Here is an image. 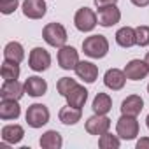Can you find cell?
Segmentation results:
<instances>
[{
    "instance_id": "obj_1",
    "label": "cell",
    "mask_w": 149,
    "mask_h": 149,
    "mask_svg": "<svg viewBox=\"0 0 149 149\" xmlns=\"http://www.w3.org/2000/svg\"><path fill=\"white\" fill-rule=\"evenodd\" d=\"M83 51L86 56L95 60L105 58L109 53V40L104 35H90L83 40Z\"/></svg>"
},
{
    "instance_id": "obj_2",
    "label": "cell",
    "mask_w": 149,
    "mask_h": 149,
    "mask_svg": "<svg viewBox=\"0 0 149 149\" xmlns=\"http://www.w3.org/2000/svg\"><path fill=\"white\" fill-rule=\"evenodd\" d=\"M42 39L51 47H61L67 42V30L61 23H47L42 30Z\"/></svg>"
},
{
    "instance_id": "obj_3",
    "label": "cell",
    "mask_w": 149,
    "mask_h": 149,
    "mask_svg": "<svg viewBox=\"0 0 149 149\" xmlns=\"http://www.w3.org/2000/svg\"><path fill=\"white\" fill-rule=\"evenodd\" d=\"M116 133L123 140H133L139 135V121H137V116L121 114V118L116 123Z\"/></svg>"
},
{
    "instance_id": "obj_4",
    "label": "cell",
    "mask_w": 149,
    "mask_h": 149,
    "mask_svg": "<svg viewBox=\"0 0 149 149\" xmlns=\"http://www.w3.org/2000/svg\"><path fill=\"white\" fill-rule=\"evenodd\" d=\"M49 109L44 105V104H32L28 109H26V123L28 126L32 128H42L46 123H49Z\"/></svg>"
},
{
    "instance_id": "obj_5",
    "label": "cell",
    "mask_w": 149,
    "mask_h": 149,
    "mask_svg": "<svg viewBox=\"0 0 149 149\" xmlns=\"http://www.w3.org/2000/svg\"><path fill=\"white\" fill-rule=\"evenodd\" d=\"M74 25H76V28L83 33L86 32H91L97 25H98V16L93 9L90 7H81L76 16H74Z\"/></svg>"
},
{
    "instance_id": "obj_6",
    "label": "cell",
    "mask_w": 149,
    "mask_h": 149,
    "mask_svg": "<svg viewBox=\"0 0 149 149\" xmlns=\"http://www.w3.org/2000/svg\"><path fill=\"white\" fill-rule=\"evenodd\" d=\"M51 65V54L44 47H33L28 54V67L35 72H44Z\"/></svg>"
},
{
    "instance_id": "obj_7",
    "label": "cell",
    "mask_w": 149,
    "mask_h": 149,
    "mask_svg": "<svg viewBox=\"0 0 149 149\" xmlns=\"http://www.w3.org/2000/svg\"><path fill=\"white\" fill-rule=\"evenodd\" d=\"M79 53L72 46H61L58 51V65L63 70H74L76 65L79 63Z\"/></svg>"
},
{
    "instance_id": "obj_8",
    "label": "cell",
    "mask_w": 149,
    "mask_h": 149,
    "mask_svg": "<svg viewBox=\"0 0 149 149\" xmlns=\"http://www.w3.org/2000/svg\"><path fill=\"white\" fill-rule=\"evenodd\" d=\"M125 74L130 81H142L149 74V65L146 60H130L125 67Z\"/></svg>"
},
{
    "instance_id": "obj_9",
    "label": "cell",
    "mask_w": 149,
    "mask_h": 149,
    "mask_svg": "<svg viewBox=\"0 0 149 149\" xmlns=\"http://www.w3.org/2000/svg\"><path fill=\"white\" fill-rule=\"evenodd\" d=\"M111 128V119L107 114H93L86 121V132L90 135H104Z\"/></svg>"
},
{
    "instance_id": "obj_10",
    "label": "cell",
    "mask_w": 149,
    "mask_h": 149,
    "mask_svg": "<svg viewBox=\"0 0 149 149\" xmlns=\"http://www.w3.org/2000/svg\"><path fill=\"white\" fill-rule=\"evenodd\" d=\"M126 79H128V77H126L125 70H119V68H109V70L105 72V76H104V84H105L109 90H112V91H119V90L125 88Z\"/></svg>"
},
{
    "instance_id": "obj_11",
    "label": "cell",
    "mask_w": 149,
    "mask_h": 149,
    "mask_svg": "<svg viewBox=\"0 0 149 149\" xmlns=\"http://www.w3.org/2000/svg\"><path fill=\"white\" fill-rule=\"evenodd\" d=\"M97 16H98V25L109 28V26H114V25L119 23V19H121V11H119L118 6L114 4V6H107V7L98 9Z\"/></svg>"
},
{
    "instance_id": "obj_12",
    "label": "cell",
    "mask_w": 149,
    "mask_h": 149,
    "mask_svg": "<svg viewBox=\"0 0 149 149\" xmlns=\"http://www.w3.org/2000/svg\"><path fill=\"white\" fill-rule=\"evenodd\" d=\"M25 83L21 84L19 81H4L0 88V98L2 100H19L25 95Z\"/></svg>"
},
{
    "instance_id": "obj_13",
    "label": "cell",
    "mask_w": 149,
    "mask_h": 149,
    "mask_svg": "<svg viewBox=\"0 0 149 149\" xmlns=\"http://www.w3.org/2000/svg\"><path fill=\"white\" fill-rule=\"evenodd\" d=\"M23 14L28 19H40L46 16L47 6L44 0H23Z\"/></svg>"
},
{
    "instance_id": "obj_14",
    "label": "cell",
    "mask_w": 149,
    "mask_h": 149,
    "mask_svg": "<svg viewBox=\"0 0 149 149\" xmlns=\"http://www.w3.org/2000/svg\"><path fill=\"white\" fill-rule=\"evenodd\" d=\"M74 70H76V76L79 79H83L84 83H88V84L95 83L97 77H98V67L91 61H79Z\"/></svg>"
},
{
    "instance_id": "obj_15",
    "label": "cell",
    "mask_w": 149,
    "mask_h": 149,
    "mask_svg": "<svg viewBox=\"0 0 149 149\" xmlns=\"http://www.w3.org/2000/svg\"><path fill=\"white\" fill-rule=\"evenodd\" d=\"M25 91H26L30 97H33V98L42 97V95H46V91H47V83H46L42 77H39V76H32V77H28V79L25 81Z\"/></svg>"
},
{
    "instance_id": "obj_16",
    "label": "cell",
    "mask_w": 149,
    "mask_h": 149,
    "mask_svg": "<svg viewBox=\"0 0 149 149\" xmlns=\"http://www.w3.org/2000/svg\"><path fill=\"white\" fill-rule=\"evenodd\" d=\"M144 109V100L139 95H130L121 102V114L128 116H139L140 111Z\"/></svg>"
},
{
    "instance_id": "obj_17",
    "label": "cell",
    "mask_w": 149,
    "mask_h": 149,
    "mask_svg": "<svg viewBox=\"0 0 149 149\" xmlns=\"http://www.w3.org/2000/svg\"><path fill=\"white\" fill-rule=\"evenodd\" d=\"M58 118H60V121H61L63 125H67V126H70V125H77V123L81 121V118H83V109L72 107V105L67 104L65 107L60 109Z\"/></svg>"
},
{
    "instance_id": "obj_18",
    "label": "cell",
    "mask_w": 149,
    "mask_h": 149,
    "mask_svg": "<svg viewBox=\"0 0 149 149\" xmlns=\"http://www.w3.org/2000/svg\"><path fill=\"white\" fill-rule=\"evenodd\" d=\"M25 137V130L21 125H6L2 128V140L4 144H18Z\"/></svg>"
},
{
    "instance_id": "obj_19",
    "label": "cell",
    "mask_w": 149,
    "mask_h": 149,
    "mask_svg": "<svg viewBox=\"0 0 149 149\" xmlns=\"http://www.w3.org/2000/svg\"><path fill=\"white\" fill-rule=\"evenodd\" d=\"M19 114H21V107H19L18 100H2L0 102V119H4V121L18 119Z\"/></svg>"
},
{
    "instance_id": "obj_20",
    "label": "cell",
    "mask_w": 149,
    "mask_h": 149,
    "mask_svg": "<svg viewBox=\"0 0 149 149\" xmlns=\"http://www.w3.org/2000/svg\"><path fill=\"white\" fill-rule=\"evenodd\" d=\"M65 98H67V104H68V105L77 107V109H83L84 104H86V100H88V90H86L84 86L77 84Z\"/></svg>"
},
{
    "instance_id": "obj_21",
    "label": "cell",
    "mask_w": 149,
    "mask_h": 149,
    "mask_svg": "<svg viewBox=\"0 0 149 149\" xmlns=\"http://www.w3.org/2000/svg\"><path fill=\"white\" fill-rule=\"evenodd\" d=\"M4 60H9V61H16V63H21L25 60V49L19 42L13 40V42H7L6 47H4Z\"/></svg>"
},
{
    "instance_id": "obj_22",
    "label": "cell",
    "mask_w": 149,
    "mask_h": 149,
    "mask_svg": "<svg viewBox=\"0 0 149 149\" xmlns=\"http://www.w3.org/2000/svg\"><path fill=\"white\" fill-rule=\"evenodd\" d=\"M39 144L42 149H60L63 146V139L56 130H47L46 133H42Z\"/></svg>"
},
{
    "instance_id": "obj_23",
    "label": "cell",
    "mask_w": 149,
    "mask_h": 149,
    "mask_svg": "<svg viewBox=\"0 0 149 149\" xmlns=\"http://www.w3.org/2000/svg\"><path fill=\"white\" fill-rule=\"evenodd\" d=\"M116 42L121 47H132L137 44V35H135V28L132 26H123L116 32Z\"/></svg>"
},
{
    "instance_id": "obj_24",
    "label": "cell",
    "mask_w": 149,
    "mask_h": 149,
    "mask_svg": "<svg viewBox=\"0 0 149 149\" xmlns=\"http://www.w3.org/2000/svg\"><path fill=\"white\" fill-rule=\"evenodd\" d=\"M91 109L95 114H107L112 109V98L107 93H97V97L93 98Z\"/></svg>"
},
{
    "instance_id": "obj_25",
    "label": "cell",
    "mask_w": 149,
    "mask_h": 149,
    "mask_svg": "<svg viewBox=\"0 0 149 149\" xmlns=\"http://www.w3.org/2000/svg\"><path fill=\"white\" fill-rule=\"evenodd\" d=\"M19 63L16 61H9V60H4L2 63V70H0V74H2V79L4 81H18L19 77Z\"/></svg>"
},
{
    "instance_id": "obj_26",
    "label": "cell",
    "mask_w": 149,
    "mask_h": 149,
    "mask_svg": "<svg viewBox=\"0 0 149 149\" xmlns=\"http://www.w3.org/2000/svg\"><path fill=\"white\" fill-rule=\"evenodd\" d=\"M98 146H100L102 149H118V147L121 146V140H119L118 133L112 135V133L105 132L104 135H100V139H98Z\"/></svg>"
},
{
    "instance_id": "obj_27",
    "label": "cell",
    "mask_w": 149,
    "mask_h": 149,
    "mask_svg": "<svg viewBox=\"0 0 149 149\" xmlns=\"http://www.w3.org/2000/svg\"><path fill=\"white\" fill-rule=\"evenodd\" d=\"M76 86H77L76 79H70V77H61V79L56 83V90H58V93H60L61 97H67Z\"/></svg>"
},
{
    "instance_id": "obj_28",
    "label": "cell",
    "mask_w": 149,
    "mask_h": 149,
    "mask_svg": "<svg viewBox=\"0 0 149 149\" xmlns=\"http://www.w3.org/2000/svg\"><path fill=\"white\" fill-rule=\"evenodd\" d=\"M135 35H137V46L146 47L149 46V26L147 25H140L135 28Z\"/></svg>"
},
{
    "instance_id": "obj_29",
    "label": "cell",
    "mask_w": 149,
    "mask_h": 149,
    "mask_svg": "<svg viewBox=\"0 0 149 149\" xmlns=\"http://www.w3.org/2000/svg\"><path fill=\"white\" fill-rule=\"evenodd\" d=\"M19 6V0H0V13L2 14H13Z\"/></svg>"
},
{
    "instance_id": "obj_30",
    "label": "cell",
    "mask_w": 149,
    "mask_h": 149,
    "mask_svg": "<svg viewBox=\"0 0 149 149\" xmlns=\"http://www.w3.org/2000/svg\"><path fill=\"white\" fill-rule=\"evenodd\" d=\"M97 9H102V7H107V6H114L118 4V0H93Z\"/></svg>"
},
{
    "instance_id": "obj_31",
    "label": "cell",
    "mask_w": 149,
    "mask_h": 149,
    "mask_svg": "<svg viewBox=\"0 0 149 149\" xmlns=\"http://www.w3.org/2000/svg\"><path fill=\"white\" fill-rule=\"evenodd\" d=\"M137 149H149V137H142L137 140Z\"/></svg>"
},
{
    "instance_id": "obj_32",
    "label": "cell",
    "mask_w": 149,
    "mask_h": 149,
    "mask_svg": "<svg viewBox=\"0 0 149 149\" xmlns=\"http://www.w3.org/2000/svg\"><path fill=\"white\" fill-rule=\"evenodd\" d=\"M132 4L137 7H146V6H149V0H132Z\"/></svg>"
},
{
    "instance_id": "obj_33",
    "label": "cell",
    "mask_w": 149,
    "mask_h": 149,
    "mask_svg": "<svg viewBox=\"0 0 149 149\" xmlns=\"http://www.w3.org/2000/svg\"><path fill=\"white\" fill-rule=\"evenodd\" d=\"M144 60H146V63H147V65H149V51H147V53H146V58H144Z\"/></svg>"
},
{
    "instance_id": "obj_34",
    "label": "cell",
    "mask_w": 149,
    "mask_h": 149,
    "mask_svg": "<svg viewBox=\"0 0 149 149\" xmlns=\"http://www.w3.org/2000/svg\"><path fill=\"white\" fill-rule=\"evenodd\" d=\"M146 125H147V128H149V114H147V118H146Z\"/></svg>"
},
{
    "instance_id": "obj_35",
    "label": "cell",
    "mask_w": 149,
    "mask_h": 149,
    "mask_svg": "<svg viewBox=\"0 0 149 149\" xmlns=\"http://www.w3.org/2000/svg\"><path fill=\"white\" fill-rule=\"evenodd\" d=\"M147 93H149V84H147Z\"/></svg>"
}]
</instances>
